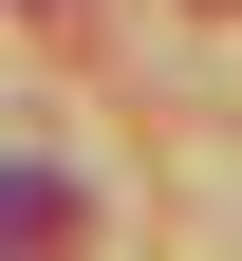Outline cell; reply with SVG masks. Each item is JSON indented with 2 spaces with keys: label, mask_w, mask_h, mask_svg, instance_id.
<instances>
[{
  "label": "cell",
  "mask_w": 242,
  "mask_h": 261,
  "mask_svg": "<svg viewBox=\"0 0 242 261\" xmlns=\"http://www.w3.org/2000/svg\"><path fill=\"white\" fill-rule=\"evenodd\" d=\"M0 261H93V187L75 168H0Z\"/></svg>",
  "instance_id": "obj_1"
}]
</instances>
